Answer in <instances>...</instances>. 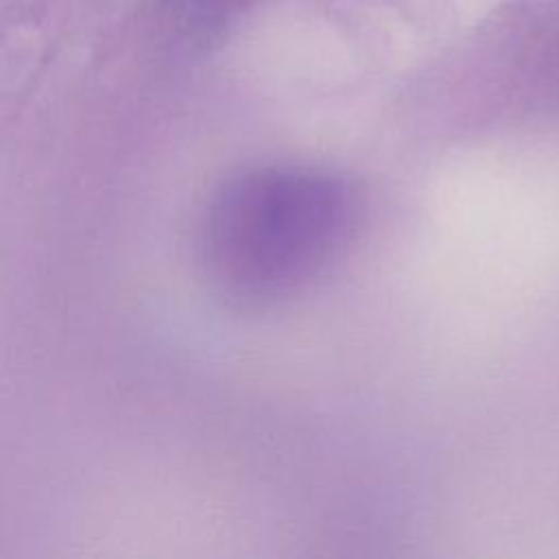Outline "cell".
<instances>
[{"label":"cell","mask_w":559,"mask_h":559,"mask_svg":"<svg viewBox=\"0 0 559 559\" xmlns=\"http://www.w3.org/2000/svg\"><path fill=\"white\" fill-rule=\"evenodd\" d=\"M360 214L358 188L336 170L273 164L240 173L210 205L205 260L212 282L247 310L284 304L343 258Z\"/></svg>","instance_id":"cell-1"}]
</instances>
